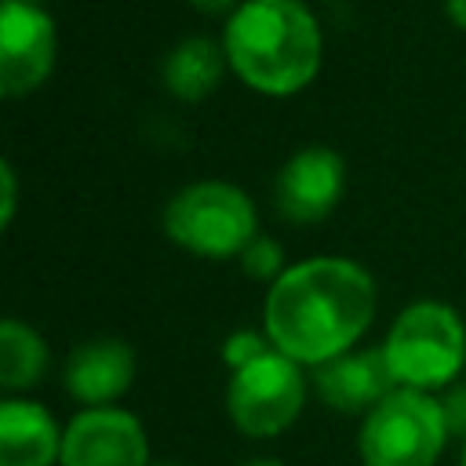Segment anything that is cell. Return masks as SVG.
Here are the masks:
<instances>
[{
	"label": "cell",
	"instance_id": "1",
	"mask_svg": "<svg viewBox=\"0 0 466 466\" xmlns=\"http://www.w3.org/2000/svg\"><path fill=\"white\" fill-rule=\"evenodd\" d=\"M379 309L375 277L342 255H317L288 266L266 291L262 331L302 368L350 353Z\"/></svg>",
	"mask_w": 466,
	"mask_h": 466
},
{
	"label": "cell",
	"instance_id": "13",
	"mask_svg": "<svg viewBox=\"0 0 466 466\" xmlns=\"http://www.w3.org/2000/svg\"><path fill=\"white\" fill-rule=\"evenodd\" d=\"M229 69L226 62V51H222V40H211V36H186L182 44H175L160 66V80H164V91L178 102H200L208 98L222 73Z\"/></svg>",
	"mask_w": 466,
	"mask_h": 466
},
{
	"label": "cell",
	"instance_id": "16",
	"mask_svg": "<svg viewBox=\"0 0 466 466\" xmlns=\"http://www.w3.org/2000/svg\"><path fill=\"white\" fill-rule=\"evenodd\" d=\"M269 350H273V342L266 339V331L237 328V331H229V335H226V342H222V360H226V368H229V371H237V368H244V364H251V360L266 357Z\"/></svg>",
	"mask_w": 466,
	"mask_h": 466
},
{
	"label": "cell",
	"instance_id": "17",
	"mask_svg": "<svg viewBox=\"0 0 466 466\" xmlns=\"http://www.w3.org/2000/svg\"><path fill=\"white\" fill-rule=\"evenodd\" d=\"M437 397H441V408H444V419H448V433L466 441V382H455V386L441 390Z\"/></svg>",
	"mask_w": 466,
	"mask_h": 466
},
{
	"label": "cell",
	"instance_id": "20",
	"mask_svg": "<svg viewBox=\"0 0 466 466\" xmlns=\"http://www.w3.org/2000/svg\"><path fill=\"white\" fill-rule=\"evenodd\" d=\"M444 15L451 18V25L466 33V0H444Z\"/></svg>",
	"mask_w": 466,
	"mask_h": 466
},
{
	"label": "cell",
	"instance_id": "21",
	"mask_svg": "<svg viewBox=\"0 0 466 466\" xmlns=\"http://www.w3.org/2000/svg\"><path fill=\"white\" fill-rule=\"evenodd\" d=\"M240 466H284L280 459H248V462H240Z\"/></svg>",
	"mask_w": 466,
	"mask_h": 466
},
{
	"label": "cell",
	"instance_id": "22",
	"mask_svg": "<svg viewBox=\"0 0 466 466\" xmlns=\"http://www.w3.org/2000/svg\"><path fill=\"white\" fill-rule=\"evenodd\" d=\"M459 466H466V441H462V448H459Z\"/></svg>",
	"mask_w": 466,
	"mask_h": 466
},
{
	"label": "cell",
	"instance_id": "5",
	"mask_svg": "<svg viewBox=\"0 0 466 466\" xmlns=\"http://www.w3.org/2000/svg\"><path fill=\"white\" fill-rule=\"evenodd\" d=\"M448 441L441 397L397 386L360 419L357 455L364 466H437Z\"/></svg>",
	"mask_w": 466,
	"mask_h": 466
},
{
	"label": "cell",
	"instance_id": "2",
	"mask_svg": "<svg viewBox=\"0 0 466 466\" xmlns=\"http://www.w3.org/2000/svg\"><path fill=\"white\" fill-rule=\"evenodd\" d=\"M233 76L269 98L309 87L324 62V33L306 0H244L222 25Z\"/></svg>",
	"mask_w": 466,
	"mask_h": 466
},
{
	"label": "cell",
	"instance_id": "12",
	"mask_svg": "<svg viewBox=\"0 0 466 466\" xmlns=\"http://www.w3.org/2000/svg\"><path fill=\"white\" fill-rule=\"evenodd\" d=\"M62 455V430L55 415L25 397L0 404V466H55Z\"/></svg>",
	"mask_w": 466,
	"mask_h": 466
},
{
	"label": "cell",
	"instance_id": "6",
	"mask_svg": "<svg viewBox=\"0 0 466 466\" xmlns=\"http://www.w3.org/2000/svg\"><path fill=\"white\" fill-rule=\"evenodd\" d=\"M306 371L280 350H269L266 357L229 371L226 382V415L233 430L255 441L280 437L295 426V419L306 408Z\"/></svg>",
	"mask_w": 466,
	"mask_h": 466
},
{
	"label": "cell",
	"instance_id": "7",
	"mask_svg": "<svg viewBox=\"0 0 466 466\" xmlns=\"http://www.w3.org/2000/svg\"><path fill=\"white\" fill-rule=\"evenodd\" d=\"M58 33L55 18L40 4L0 0V95H33L55 69Z\"/></svg>",
	"mask_w": 466,
	"mask_h": 466
},
{
	"label": "cell",
	"instance_id": "24",
	"mask_svg": "<svg viewBox=\"0 0 466 466\" xmlns=\"http://www.w3.org/2000/svg\"><path fill=\"white\" fill-rule=\"evenodd\" d=\"M160 466H171V462H160Z\"/></svg>",
	"mask_w": 466,
	"mask_h": 466
},
{
	"label": "cell",
	"instance_id": "19",
	"mask_svg": "<svg viewBox=\"0 0 466 466\" xmlns=\"http://www.w3.org/2000/svg\"><path fill=\"white\" fill-rule=\"evenodd\" d=\"M189 7H197L200 15H233L244 0H186Z\"/></svg>",
	"mask_w": 466,
	"mask_h": 466
},
{
	"label": "cell",
	"instance_id": "23",
	"mask_svg": "<svg viewBox=\"0 0 466 466\" xmlns=\"http://www.w3.org/2000/svg\"><path fill=\"white\" fill-rule=\"evenodd\" d=\"M4 4H40V0H4Z\"/></svg>",
	"mask_w": 466,
	"mask_h": 466
},
{
	"label": "cell",
	"instance_id": "14",
	"mask_svg": "<svg viewBox=\"0 0 466 466\" xmlns=\"http://www.w3.org/2000/svg\"><path fill=\"white\" fill-rule=\"evenodd\" d=\"M47 371V342L36 328L18 317L0 320V386L18 393L44 379Z\"/></svg>",
	"mask_w": 466,
	"mask_h": 466
},
{
	"label": "cell",
	"instance_id": "9",
	"mask_svg": "<svg viewBox=\"0 0 466 466\" xmlns=\"http://www.w3.org/2000/svg\"><path fill=\"white\" fill-rule=\"evenodd\" d=\"M346 189V160L331 146H306L284 160L273 182V204L284 222L313 226L324 222Z\"/></svg>",
	"mask_w": 466,
	"mask_h": 466
},
{
	"label": "cell",
	"instance_id": "10",
	"mask_svg": "<svg viewBox=\"0 0 466 466\" xmlns=\"http://www.w3.org/2000/svg\"><path fill=\"white\" fill-rule=\"evenodd\" d=\"M62 382L84 408L116 404L135 382V350L116 335L87 339L66 357Z\"/></svg>",
	"mask_w": 466,
	"mask_h": 466
},
{
	"label": "cell",
	"instance_id": "11",
	"mask_svg": "<svg viewBox=\"0 0 466 466\" xmlns=\"http://www.w3.org/2000/svg\"><path fill=\"white\" fill-rule=\"evenodd\" d=\"M313 386L320 400L335 411H371L386 393L397 390V379L386 364L382 346L375 350H350L320 368H313Z\"/></svg>",
	"mask_w": 466,
	"mask_h": 466
},
{
	"label": "cell",
	"instance_id": "15",
	"mask_svg": "<svg viewBox=\"0 0 466 466\" xmlns=\"http://www.w3.org/2000/svg\"><path fill=\"white\" fill-rule=\"evenodd\" d=\"M240 269L251 277V280H262V284H273L288 266H284V251H280V244L273 240V237H255L248 248H244V255H240Z\"/></svg>",
	"mask_w": 466,
	"mask_h": 466
},
{
	"label": "cell",
	"instance_id": "3",
	"mask_svg": "<svg viewBox=\"0 0 466 466\" xmlns=\"http://www.w3.org/2000/svg\"><path fill=\"white\" fill-rule=\"evenodd\" d=\"M382 353L397 386L426 393L448 390L455 386L459 371H466V324L455 306L441 299H419L393 317Z\"/></svg>",
	"mask_w": 466,
	"mask_h": 466
},
{
	"label": "cell",
	"instance_id": "8",
	"mask_svg": "<svg viewBox=\"0 0 466 466\" xmlns=\"http://www.w3.org/2000/svg\"><path fill=\"white\" fill-rule=\"evenodd\" d=\"M58 466H149L146 426L120 404L80 408L62 426Z\"/></svg>",
	"mask_w": 466,
	"mask_h": 466
},
{
	"label": "cell",
	"instance_id": "4",
	"mask_svg": "<svg viewBox=\"0 0 466 466\" xmlns=\"http://www.w3.org/2000/svg\"><path fill=\"white\" fill-rule=\"evenodd\" d=\"M160 226L175 248L197 258H240L258 237V211L237 182L200 178L164 204Z\"/></svg>",
	"mask_w": 466,
	"mask_h": 466
},
{
	"label": "cell",
	"instance_id": "18",
	"mask_svg": "<svg viewBox=\"0 0 466 466\" xmlns=\"http://www.w3.org/2000/svg\"><path fill=\"white\" fill-rule=\"evenodd\" d=\"M0 226L7 229L15 222V208H18V178H15V164L11 160H0Z\"/></svg>",
	"mask_w": 466,
	"mask_h": 466
}]
</instances>
